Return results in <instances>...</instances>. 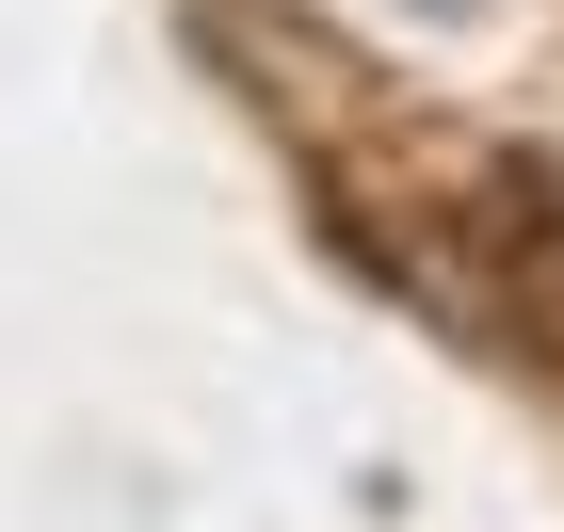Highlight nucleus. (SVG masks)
Segmentation results:
<instances>
[{"instance_id":"f257e3e1","label":"nucleus","mask_w":564,"mask_h":532,"mask_svg":"<svg viewBox=\"0 0 564 532\" xmlns=\"http://www.w3.org/2000/svg\"><path fill=\"white\" fill-rule=\"evenodd\" d=\"M468 226H484L500 307L564 355V162H532V145H517V162H484V210H468Z\"/></svg>"}]
</instances>
